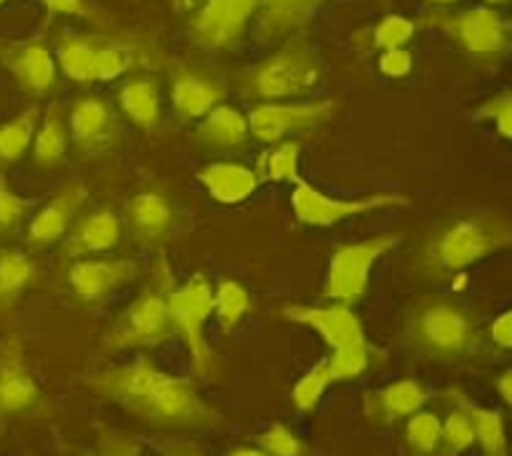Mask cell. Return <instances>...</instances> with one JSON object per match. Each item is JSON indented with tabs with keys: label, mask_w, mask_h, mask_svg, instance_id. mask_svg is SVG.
<instances>
[{
	"label": "cell",
	"mask_w": 512,
	"mask_h": 456,
	"mask_svg": "<svg viewBox=\"0 0 512 456\" xmlns=\"http://www.w3.org/2000/svg\"><path fill=\"white\" fill-rule=\"evenodd\" d=\"M254 11L256 0H206L192 19V38L211 51L235 46Z\"/></svg>",
	"instance_id": "cell-12"
},
{
	"label": "cell",
	"mask_w": 512,
	"mask_h": 456,
	"mask_svg": "<svg viewBox=\"0 0 512 456\" xmlns=\"http://www.w3.org/2000/svg\"><path fill=\"white\" fill-rule=\"evenodd\" d=\"M88 456H142L136 440H131L123 432H102V438Z\"/></svg>",
	"instance_id": "cell-42"
},
{
	"label": "cell",
	"mask_w": 512,
	"mask_h": 456,
	"mask_svg": "<svg viewBox=\"0 0 512 456\" xmlns=\"http://www.w3.org/2000/svg\"><path fill=\"white\" fill-rule=\"evenodd\" d=\"M198 179L208 190V195L219 203H240L259 184L254 168L243 166V163H211L200 171Z\"/></svg>",
	"instance_id": "cell-22"
},
{
	"label": "cell",
	"mask_w": 512,
	"mask_h": 456,
	"mask_svg": "<svg viewBox=\"0 0 512 456\" xmlns=\"http://www.w3.org/2000/svg\"><path fill=\"white\" fill-rule=\"evenodd\" d=\"M440 435H443V422L432 411H416L408 416L406 422V446L416 456H430L440 446Z\"/></svg>",
	"instance_id": "cell-34"
},
{
	"label": "cell",
	"mask_w": 512,
	"mask_h": 456,
	"mask_svg": "<svg viewBox=\"0 0 512 456\" xmlns=\"http://www.w3.org/2000/svg\"><path fill=\"white\" fill-rule=\"evenodd\" d=\"M411 54H408L406 48H387V51H382V56H379V70L384 72V75H390V78H403V75H408L411 72Z\"/></svg>",
	"instance_id": "cell-43"
},
{
	"label": "cell",
	"mask_w": 512,
	"mask_h": 456,
	"mask_svg": "<svg viewBox=\"0 0 512 456\" xmlns=\"http://www.w3.org/2000/svg\"><path fill=\"white\" fill-rule=\"evenodd\" d=\"M166 371L152 363L150 358L139 355L136 360L126 363V366H112L96 371L94 376H88V387L99 395V398L118 403L120 408H126L128 414H134L136 408L142 406L147 395L166 379Z\"/></svg>",
	"instance_id": "cell-9"
},
{
	"label": "cell",
	"mask_w": 512,
	"mask_h": 456,
	"mask_svg": "<svg viewBox=\"0 0 512 456\" xmlns=\"http://www.w3.org/2000/svg\"><path fill=\"white\" fill-rule=\"evenodd\" d=\"M139 275L136 259H83L72 264L70 286L83 302H99Z\"/></svg>",
	"instance_id": "cell-16"
},
{
	"label": "cell",
	"mask_w": 512,
	"mask_h": 456,
	"mask_svg": "<svg viewBox=\"0 0 512 456\" xmlns=\"http://www.w3.org/2000/svg\"><path fill=\"white\" fill-rule=\"evenodd\" d=\"M478 118L494 120L496 131L512 142V94H499L494 99H488L478 110Z\"/></svg>",
	"instance_id": "cell-41"
},
{
	"label": "cell",
	"mask_w": 512,
	"mask_h": 456,
	"mask_svg": "<svg viewBox=\"0 0 512 456\" xmlns=\"http://www.w3.org/2000/svg\"><path fill=\"white\" fill-rule=\"evenodd\" d=\"M67 152V131H64V120L59 118V110L51 107L43 120V128L35 136V160L40 166H56Z\"/></svg>",
	"instance_id": "cell-32"
},
{
	"label": "cell",
	"mask_w": 512,
	"mask_h": 456,
	"mask_svg": "<svg viewBox=\"0 0 512 456\" xmlns=\"http://www.w3.org/2000/svg\"><path fill=\"white\" fill-rule=\"evenodd\" d=\"M32 134H35V110H27L16 115L0 126V160L11 163V160L22 158V152L30 147Z\"/></svg>",
	"instance_id": "cell-36"
},
{
	"label": "cell",
	"mask_w": 512,
	"mask_h": 456,
	"mask_svg": "<svg viewBox=\"0 0 512 456\" xmlns=\"http://www.w3.org/2000/svg\"><path fill=\"white\" fill-rule=\"evenodd\" d=\"M326 360L328 371H331V382H352L371 363V347H368V342L344 344V347H336Z\"/></svg>",
	"instance_id": "cell-33"
},
{
	"label": "cell",
	"mask_w": 512,
	"mask_h": 456,
	"mask_svg": "<svg viewBox=\"0 0 512 456\" xmlns=\"http://www.w3.org/2000/svg\"><path fill=\"white\" fill-rule=\"evenodd\" d=\"M43 6L51 14H70V16H91V8L86 0H43Z\"/></svg>",
	"instance_id": "cell-46"
},
{
	"label": "cell",
	"mask_w": 512,
	"mask_h": 456,
	"mask_svg": "<svg viewBox=\"0 0 512 456\" xmlns=\"http://www.w3.org/2000/svg\"><path fill=\"white\" fill-rule=\"evenodd\" d=\"M40 403L43 395L24 360V344L11 336L0 342V414H30Z\"/></svg>",
	"instance_id": "cell-14"
},
{
	"label": "cell",
	"mask_w": 512,
	"mask_h": 456,
	"mask_svg": "<svg viewBox=\"0 0 512 456\" xmlns=\"http://www.w3.org/2000/svg\"><path fill=\"white\" fill-rule=\"evenodd\" d=\"M256 446L262 448L267 456H304L307 446L302 438H296V432H291L286 424H272L256 438Z\"/></svg>",
	"instance_id": "cell-37"
},
{
	"label": "cell",
	"mask_w": 512,
	"mask_h": 456,
	"mask_svg": "<svg viewBox=\"0 0 512 456\" xmlns=\"http://www.w3.org/2000/svg\"><path fill=\"white\" fill-rule=\"evenodd\" d=\"M406 339L419 355L432 360H459L478 344L475 323L459 304L448 299H430L411 312Z\"/></svg>",
	"instance_id": "cell-2"
},
{
	"label": "cell",
	"mask_w": 512,
	"mask_h": 456,
	"mask_svg": "<svg viewBox=\"0 0 512 456\" xmlns=\"http://www.w3.org/2000/svg\"><path fill=\"white\" fill-rule=\"evenodd\" d=\"M430 24L448 32L467 54L496 56L507 48V30L502 19L486 6L467 8L459 14H430Z\"/></svg>",
	"instance_id": "cell-10"
},
{
	"label": "cell",
	"mask_w": 512,
	"mask_h": 456,
	"mask_svg": "<svg viewBox=\"0 0 512 456\" xmlns=\"http://www.w3.org/2000/svg\"><path fill=\"white\" fill-rule=\"evenodd\" d=\"M3 62L30 96H46L54 88L56 64L43 43H16L3 54Z\"/></svg>",
	"instance_id": "cell-17"
},
{
	"label": "cell",
	"mask_w": 512,
	"mask_h": 456,
	"mask_svg": "<svg viewBox=\"0 0 512 456\" xmlns=\"http://www.w3.org/2000/svg\"><path fill=\"white\" fill-rule=\"evenodd\" d=\"M88 190L83 184H67L59 190L54 200H48L30 222V243L32 246H48L67 232L70 222L78 214V208L86 203Z\"/></svg>",
	"instance_id": "cell-18"
},
{
	"label": "cell",
	"mask_w": 512,
	"mask_h": 456,
	"mask_svg": "<svg viewBox=\"0 0 512 456\" xmlns=\"http://www.w3.org/2000/svg\"><path fill=\"white\" fill-rule=\"evenodd\" d=\"M488 6H502V3H510V0H486Z\"/></svg>",
	"instance_id": "cell-50"
},
{
	"label": "cell",
	"mask_w": 512,
	"mask_h": 456,
	"mask_svg": "<svg viewBox=\"0 0 512 456\" xmlns=\"http://www.w3.org/2000/svg\"><path fill=\"white\" fill-rule=\"evenodd\" d=\"M158 448L166 456H203V451H200L195 443H190V440H182V438L158 440Z\"/></svg>",
	"instance_id": "cell-45"
},
{
	"label": "cell",
	"mask_w": 512,
	"mask_h": 456,
	"mask_svg": "<svg viewBox=\"0 0 512 456\" xmlns=\"http://www.w3.org/2000/svg\"><path fill=\"white\" fill-rule=\"evenodd\" d=\"M251 299L248 291L238 280H222L214 291V318L222 328V334H232L240 326V320L248 315Z\"/></svg>",
	"instance_id": "cell-30"
},
{
	"label": "cell",
	"mask_w": 512,
	"mask_h": 456,
	"mask_svg": "<svg viewBox=\"0 0 512 456\" xmlns=\"http://www.w3.org/2000/svg\"><path fill=\"white\" fill-rule=\"evenodd\" d=\"M398 235H376V238L336 248L328 264L326 296L334 302L355 304L368 291V278L379 256L390 254L398 246Z\"/></svg>",
	"instance_id": "cell-7"
},
{
	"label": "cell",
	"mask_w": 512,
	"mask_h": 456,
	"mask_svg": "<svg viewBox=\"0 0 512 456\" xmlns=\"http://www.w3.org/2000/svg\"><path fill=\"white\" fill-rule=\"evenodd\" d=\"M334 112V102L323 99V102H302V104H278L264 102L256 104L251 115H248V131L259 139V142H280L283 136L291 131H302L323 123Z\"/></svg>",
	"instance_id": "cell-11"
},
{
	"label": "cell",
	"mask_w": 512,
	"mask_h": 456,
	"mask_svg": "<svg viewBox=\"0 0 512 456\" xmlns=\"http://www.w3.org/2000/svg\"><path fill=\"white\" fill-rule=\"evenodd\" d=\"M464 406L470 411L475 422V443L480 446L483 456H507V435H504L502 414L494 408L478 406L464 398Z\"/></svg>",
	"instance_id": "cell-29"
},
{
	"label": "cell",
	"mask_w": 512,
	"mask_h": 456,
	"mask_svg": "<svg viewBox=\"0 0 512 456\" xmlns=\"http://www.w3.org/2000/svg\"><path fill=\"white\" fill-rule=\"evenodd\" d=\"M3 3H6V0H0V6H3Z\"/></svg>",
	"instance_id": "cell-53"
},
{
	"label": "cell",
	"mask_w": 512,
	"mask_h": 456,
	"mask_svg": "<svg viewBox=\"0 0 512 456\" xmlns=\"http://www.w3.org/2000/svg\"><path fill=\"white\" fill-rule=\"evenodd\" d=\"M120 110L126 112L128 120L144 131H155L160 126V94L158 83L150 78L128 80L118 94Z\"/></svg>",
	"instance_id": "cell-24"
},
{
	"label": "cell",
	"mask_w": 512,
	"mask_h": 456,
	"mask_svg": "<svg viewBox=\"0 0 512 456\" xmlns=\"http://www.w3.org/2000/svg\"><path fill=\"white\" fill-rule=\"evenodd\" d=\"M315 75H318V70H315L312 54L296 43V46L280 48L278 54L267 56L264 62L251 67L240 78V91L248 99L272 102V99L307 94L315 83Z\"/></svg>",
	"instance_id": "cell-6"
},
{
	"label": "cell",
	"mask_w": 512,
	"mask_h": 456,
	"mask_svg": "<svg viewBox=\"0 0 512 456\" xmlns=\"http://www.w3.org/2000/svg\"><path fill=\"white\" fill-rule=\"evenodd\" d=\"M430 392V387L419 379H400V382L387 384L382 390L366 392L363 414L371 424L390 427V424L422 411L424 403L430 400Z\"/></svg>",
	"instance_id": "cell-15"
},
{
	"label": "cell",
	"mask_w": 512,
	"mask_h": 456,
	"mask_svg": "<svg viewBox=\"0 0 512 456\" xmlns=\"http://www.w3.org/2000/svg\"><path fill=\"white\" fill-rule=\"evenodd\" d=\"M184 3H195V0H184Z\"/></svg>",
	"instance_id": "cell-52"
},
{
	"label": "cell",
	"mask_w": 512,
	"mask_h": 456,
	"mask_svg": "<svg viewBox=\"0 0 512 456\" xmlns=\"http://www.w3.org/2000/svg\"><path fill=\"white\" fill-rule=\"evenodd\" d=\"M99 43L91 38H62L56 59L67 78L78 83H94V62Z\"/></svg>",
	"instance_id": "cell-28"
},
{
	"label": "cell",
	"mask_w": 512,
	"mask_h": 456,
	"mask_svg": "<svg viewBox=\"0 0 512 456\" xmlns=\"http://www.w3.org/2000/svg\"><path fill=\"white\" fill-rule=\"evenodd\" d=\"M35 278V264L22 251H0V310L14 304Z\"/></svg>",
	"instance_id": "cell-27"
},
{
	"label": "cell",
	"mask_w": 512,
	"mask_h": 456,
	"mask_svg": "<svg viewBox=\"0 0 512 456\" xmlns=\"http://www.w3.org/2000/svg\"><path fill=\"white\" fill-rule=\"evenodd\" d=\"M496 390H499V395H502L504 403L512 408V368H510V371H504V374L499 376V382H496Z\"/></svg>",
	"instance_id": "cell-47"
},
{
	"label": "cell",
	"mask_w": 512,
	"mask_h": 456,
	"mask_svg": "<svg viewBox=\"0 0 512 456\" xmlns=\"http://www.w3.org/2000/svg\"><path fill=\"white\" fill-rule=\"evenodd\" d=\"M248 134V118L235 107L216 104L214 110L203 115L198 128V139L208 147H238Z\"/></svg>",
	"instance_id": "cell-25"
},
{
	"label": "cell",
	"mask_w": 512,
	"mask_h": 456,
	"mask_svg": "<svg viewBox=\"0 0 512 456\" xmlns=\"http://www.w3.org/2000/svg\"><path fill=\"white\" fill-rule=\"evenodd\" d=\"M512 246V222L496 214L459 216L430 240L427 267L438 275L462 272L480 259Z\"/></svg>",
	"instance_id": "cell-1"
},
{
	"label": "cell",
	"mask_w": 512,
	"mask_h": 456,
	"mask_svg": "<svg viewBox=\"0 0 512 456\" xmlns=\"http://www.w3.org/2000/svg\"><path fill=\"white\" fill-rule=\"evenodd\" d=\"M291 206H294V216L302 224H310V227H331V224L342 222V219L368 214V211H376V208L408 206V198L395 195V192H379V195H368V198L358 200L331 198L326 192L315 190L312 184L296 179Z\"/></svg>",
	"instance_id": "cell-8"
},
{
	"label": "cell",
	"mask_w": 512,
	"mask_h": 456,
	"mask_svg": "<svg viewBox=\"0 0 512 456\" xmlns=\"http://www.w3.org/2000/svg\"><path fill=\"white\" fill-rule=\"evenodd\" d=\"M168 315L174 323V334L187 344L192 368L200 382H211L219 376V358L206 339V320L214 315V288L203 275H195L184 286L168 291Z\"/></svg>",
	"instance_id": "cell-4"
},
{
	"label": "cell",
	"mask_w": 512,
	"mask_h": 456,
	"mask_svg": "<svg viewBox=\"0 0 512 456\" xmlns=\"http://www.w3.org/2000/svg\"><path fill=\"white\" fill-rule=\"evenodd\" d=\"M491 339L504 350H512V310L502 312L491 326Z\"/></svg>",
	"instance_id": "cell-44"
},
{
	"label": "cell",
	"mask_w": 512,
	"mask_h": 456,
	"mask_svg": "<svg viewBox=\"0 0 512 456\" xmlns=\"http://www.w3.org/2000/svg\"><path fill=\"white\" fill-rule=\"evenodd\" d=\"M411 38H414V22L398 14L384 16L374 30V46H379L382 51H387V48H403Z\"/></svg>",
	"instance_id": "cell-39"
},
{
	"label": "cell",
	"mask_w": 512,
	"mask_h": 456,
	"mask_svg": "<svg viewBox=\"0 0 512 456\" xmlns=\"http://www.w3.org/2000/svg\"><path fill=\"white\" fill-rule=\"evenodd\" d=\"M171 288H174L171 272H168L166 262L160 259L155 280L120 312V318L107 334L104 347L110 352H123L147 350V347H158L166 342L168 336L174 334V323L168 315V291Z\"/></svg>",
	"instance_id": "cell-3"
},
{
	"label": "cell",
	"mask_w": 512,
	"mask_h": 456,
	"mask_svg": "<svg viewBox=\"0 0 512 456\" xmlns=\"http://www.w3.org/2000/svg\"><path fill=\"white\" fill-rule=\"evenodd\" d=\"M126 224L131 238L142 246L158 243L174 227V208L158 192H139L128 200Z\"/></svg>",
	"instance_id": "cell-19"
},
{
	"label": "cell",
	"mask_w": 512,
	"mask_h": 456,
	"mask_svg": "<svg viewBox=\"0 0 512 456\" xmlns=\"http://www.w3.org/2000/svg\"><path fill=\"white\" fill-rule=\"evenodd\" d=\"M504 30H507V35H510V38H512V22L507 24V27H504Z\"/></svg>",
	"instance_id": "cell-51"
},
{
	"label": "cell",
	"mask_w": 512,
	"mask_h": 456,
	"mask_svg": "<svg viewBox=\"0 0 512 456\" xmlns=\"http://www.w3.org/2000/svg\"><path fill=\"white\" fill-rule=\"evenodd\" d=\"M30 211V203L19 198L11 187H8L6 176L0 174V232L14 230L16 224L22 222V216Z\"/></svg>",
	"instance_id": "cell-40"
},
{
	"label": "cell",
	"mask_w": 512,
	"mask_h": 456,
	"mask_svg": "<svg viewBox=\"0 0 512 456\" xmlns=\"http://www.w3.org/2000/svg\"><path fill=\"white\" fill-rule=\"evenodd\" d=\"M299 144L296 142H278V147L264 158V174L272 182H296V163H299Z\"/></svg>",
	"instance_id": "cell-38"
},
{
	"label": "cell",
	"mask_w": 512,
	"mask_h": 456,
	"mask_svg": "<svg viewBox=\"0 0 512 456\" xmlns=\"http://www.w3.org/2000/svg\"><path fill=\"white\" fill-rule=\"evenodd\" d=\"M432 6H451V3H456V0H430Z\"/></svg>",
	"instance_id": "cell-49"
},
{
	"label": "cell",
	"mask_w": 512,
	"mask_h": 456,
	"mask_svg": "<svg viewBox=\"0 0 512 456\" xmlns=\"http://www.w3.org/2000/svg\"><path fill=\"white\" fill-rule=\"evenodd\" d=\"M312 0H256L264 38H280L304 22Z\"/></svg>",
	"instance_id": "cell-26"
},
{
	"label": "cell",
	"mask_w": 512,
	"mask_h": 456,
	"mask_svg": "<svg viewBox=\"0 0 512 456\" xmlns=\"http://www.w3.org/2000/svg\"><path fill=\"white\" fill-rule=\"evenodd\" d=\"M134 416L144 424L171 427V430H211L222 424V414L206 406L192 379L171 374L147 395Z\"/></svg>",
	"instance_id": "cell-5"
},
{
	"label": "cell",
	"mask_w": 512,
	"mask_h": 456,
	"mask_svg": "<svg viewBox=\"0 0 512 456\" xmlns=\"http://www.w3.org/2000/svg\"><path fill=\"white\" fill-rule=\"evenodd\" d=\"M456 408L448 414L443 422V435H440V446L446 456H459L470 446H475V422H472L470 411L464 406L462 392H454Z\"/></svg>",
	"instance_id": "cell-31"
},
{
	"label": "cell",
	"mask_w": 512,
	"mask_h": 456,
	"mask_svg": "<svg viewBox=\"0 0 512 456\" xmlns=\"http://www.w3.org/2000/svg\"><path fill=\"white\" fill-rule=\"evenodd\" d=\"M227 456H267L262 451V448L256 446V448H235V451H230Z\"/></svg>",
	"instance_id": "cell-48"
},
{
	"label": "cell",
	"mask_w": 512,
	"mask_h": 456,
	"mask_svg": "<svg viewBox=\"0 0 512 456\" xmlns=\"http://www.w3.org/2000/svg\"><path fill=\"white\" fill-rule=\"evenodd\" d=\"M280 315L291 323L318 331L331 350L344 344L366 342V331L360 326L358 315L350 310V304H286Z\"/></svg>",
	"instance_id": "cell-13"
},
{
	"label": "cell",
	"mask_w": 512,
	"mask_h": 456,
	"mask_svg": "<svg viewBox=\"0 0 512 456\" xmlns=\"http://www.w3.org/2000/svg\"><path fill=\"white\" fill-rule=\"evenodd\" d=\"M112 128H115V120H112V112L104 99L94 94L75 99L70 112V131L80 150H94L107 142Z\"/></svg>",
	"instance_id": "cell-21"
},
{
	"label": "cell",
	"mask_w": 512,
	"mask_h": 456,
	"mask_svg": "<svg viewBox=\"0 0 512 456\" xmlns=\"http://www.w3.org/2000/svg\"><path fill=\"white\" fill-rule=\"evenodd\" d=\"M120 240V219L112 208H96L86 219H80L78 227L70 232L64 243L67 256H91L110 251Z\"/></svg>",
	"instance_id": "cell-20"
},
{
	"label": "cell",
	"mask_w": 512,
	"mask_h": 456,
	"mask_svg": "<svg viewBox=\"0 0 512 456\" xmlns=\"http://www.w3.org/2000/svg\"><path fill=\"white\" fill-rule=\"evenodd\" d=\"M222 96V88L198 72H179L171 83V102L182 118H203L222 102Z\"/></svg>",
	"instance_id": "cell-23"
},
{
	"label": "cell",
	"mask_w": 512,
	"mask_h": 456,
	"mask_svg": "<svg viewBox=\"0 0 512 456\" xmlns=\"http://www.w3.org/2000/svg\"><path fill=\"white\" fill-rule=\"evenodd\" d=\"M331 384L334 382H331L328 360H318V363L294 384V390H291V406H294L296 411H312V408L318 406L320 398H323V392H326Z\"/></svg>",
	"instance_id": "cell-35"
}]
</instances>
